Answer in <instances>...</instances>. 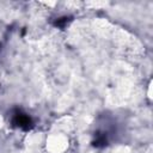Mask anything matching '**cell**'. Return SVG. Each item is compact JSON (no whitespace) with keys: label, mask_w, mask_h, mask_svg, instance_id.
Listing matches in <instances>:
<instances>
[{"label":"cell","mask_w":153,"mask_h":153,"mask_svg":"<svg viewBox=\"0 0 153 153\" xmlns=\"http://www.w3.org/2000/svg\"><path fill=\"white\" fill-rule=\"evenodd\" d=\"M13 124L24 129V130H27L31 128L32 126V122H31V118L26 115V114H23V112H17L14 116H13V120H12Z\"/></svg>","instance_id":"6da1fadb"},{"label":"cell","mask_w":153,"mask_h":153,"mask_svg":"<svg viewBox=\"0 0 153 153\" xmlns=\"http://www.w3.org/2000/svg\"><path fill=\"white\" fill-rule=\"evenodd\" d=\"M66 19H68V18H60V20L56 22V25H59V26H63V25L67 23Z\"/></svg>","instance_id":"7a4b0ae2"}]
</instances>
